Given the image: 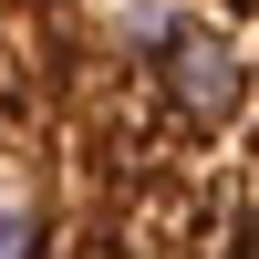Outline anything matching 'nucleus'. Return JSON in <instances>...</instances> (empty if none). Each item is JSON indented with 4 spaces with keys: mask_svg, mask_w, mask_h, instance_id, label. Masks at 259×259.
Instances as JSON below:
<instances>
[]
</instances>
